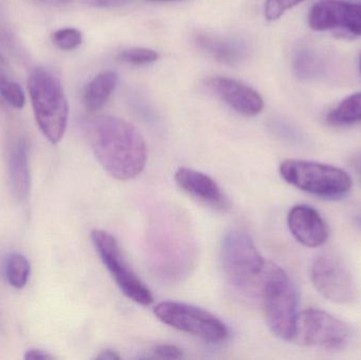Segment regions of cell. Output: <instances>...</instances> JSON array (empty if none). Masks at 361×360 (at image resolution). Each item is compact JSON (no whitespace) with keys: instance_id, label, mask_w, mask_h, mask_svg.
Instances as JSON below:
<instances>
[{"instance_id":"44dd1931","label":"cell","mask_w":361,"mask_h":360,"mask_svg":"<svg viewBox=\"0 0 361 360\" xmlns=\"http://www.w3.org/2000/svg\"><path fill=\"white\" fill-rule=\"evenodd\" d=\"M118 59L130 65L145 66L158 61L159 53L152 49L130 48L121 51Z\"/></svg>"},{"instance_id":"3957f363","label":"cell","mask_w":361,"mask_h":360,"mask_svg":"<svg viewBox=\"0 0 361 360\" xmlns=\"http://www.w3.org/2000/svg\"><path fill=\"white\" fill-rule=\"evenodd\" d=\"M261 295L271 332L280 340H294L299 315L296 289L288 275L271 262L265 266Z\"/></svg>"},{"instance_id":"603a6c76","label":"cell","mask_w":361,"mask_h":360,"mask_svg":"<svg viewBox=\"0 0 361 360\" xmlns=\"http://www.w3.org/2000/svg\"><path fill=\"white\" fill-rule=\"evenodd\" d=\"M305 0H267L265 2V17L267 20L279 19L286 11L294 8Z\"/></svg>"},{"instance_id":"ffe728a7","label":"cell","mask_w":361,"mask_h":360,"mask_svg":"<svg viewBox=\"0 0 361 360\" xmlns=\"http://www.w3.org/2000/svg\"><path fill=\"white\" fill-rule=\"evenodd\" d=\"M0 97L11 107L23 109L25 104V91L18 82L0 73Z\"/></svg>"},{"instance_id":"6da1fadb","label":"cell","mask_w":361,"mask_h":360,"mask_svg":"<svg viewBox=\"0 0 361 360\" xmlns=\"http://www.w3.org/2000/svg\"><path fill=\"white\" fill-rule=\"evenodd\" d=\"M87 131L95 158L110 175L128 181L141 175L148 149L133 125L116 116H99L89 123Z\"/></svg>"},{"instance_id":"5bb4252c","label":"cell","mask_w":361,"mask_h":360,"mask_svg":"<svg viewBox=\"0 0 361 360\" xmlns=\"http://www.w3.org/2000/svg\"><path fill=\"white\" fill-rule=\"evenodd\" d=\"M8 181L15 199L25 202L31 192V171H30L29 143L27 139H17L8 152Z\"/></svg>"},{"instance_id":"5b68a950","label":"cell","mask_w":361,"mask_h":360,"mask_svg":"<svg viewBox=\"0 0 361 360\" xmlns=\"http://www.w3.org/2000/svg\"><path fill=\"white\" fill-rule=\"evenodd\" d=\"M279 171L284 181L294 187L328 200L343 198L353 184L343 169L311 161L286 160Z\"/></svg>"},{"instance_id":"277c9868","label":"cell","mask_w":361,"mask_h":360,"mask_svg":"<svg viewBox=\"0 0 361 360\" xmlns=\"http://www.w3.org/2000/svg\"><path fill=\"white\" fill-rule=\"evenodd\" d=\"M221 262L231 287L243 293L261 289L267 263L247 234L231 230L225 235L221 245Z\"/></svg>"},{"instance_id":"9a60e30c","label":"cell","mask_w":361,"mask_h":360,"mask_svg":"<svg viewBox=\"0 0 361 360\" xmlns=\"http://www.w3.org/2000/svg\"><path fill=\"white\" fill-rule=\"evenodd\" d=\"M197 48L207 56L224 65H239L246 57L247 49L243 42L208 33L195 36Z\"/></svg>"},{"instance_id":"52a82bcc","label":"cell","mask_w":361,"mask_h":360,"mask_svg":"<svg viewBox=\"0 0 361 360\" xmlns=\"http://www.w3.org/2000/svg\"><path fill=\"white\" fill-rule=\"evenodd\" d=\"M93 245L121 291L129 299L141 306H149L154 302L147 285L133 272L124 257L118 241L105 230H95L91 232Z\"/></svg>"},{"instance_id":"7a4b0ae2","label":"cell","mask_w":361,"mask_h":360,"mask_svg":"<svg viewBox=\"0 0 361 360\" xmlns=\"http://www.w3.org/2000/svg\"><path fill=\"white\" fill-rule=\"evenodd\" d=\"M27 85L40 131L50 143L59 144L69 118V104L61 80L49 70L36 68L30 73Z\"/></svg>"},{"instance_id":"4dcf8cb0","label":"cell","mask_w":361,"mask_h":360,"mask_svg":"<svg viewBox=\"0 0 361 360\" xmlns=\"http://www.w3.org/2000/svg\"><path fill=\"white\" fill-rule=\"evenodd\" d=\"M4 65H6V59H4V57L0 54V67Z\"/></svg>"},{"instance_id":"484cf974","label":"cell","mask_w":361,"mask_h":360,"mask_svg":"<svg viewBox=\"0 0 361 360\" xmlns=\"http://www.w3.org/2000/svg\"><path fill=\"white\" fill-rule=\"evenodd\" d=\"M23 357L27 360H50L55 359L50 353L46 352V351L38 350V349H31V350L27 351Z\"/></svg>"},{"instance_id":"9c48e42d","label":"cell","mask_w":361,"mask_h":360,"mask_svg":"<svg viewBox=\"0 0 361 360\" xmlns=\"http://www.w3.org/2000/svg\"><path fill=\"white\" fill-rule=\"evenodd\" d=\"M314 287L326 299L339 304L353 302L357 295L351 271L343 259L333 253L316 256L311 268Z\"/></svg>"},{"instance_id":"8992f818","label":"cell","mask_w":361,"mask_h":360,"mask_svg":"<svg viewBox=\"0 0 361 360\" xmlns=\"http://www.w3.org/2000/svg\"><path fill=\"white\" fill-rule=\"evenodd\" d=\"M154 314L165 325L212 345L222 344L229 336L228 328L218 317L190 304L161 302Z\"/></svg>"},{"instance_id":"4fadbf2b","label":"cell","mask_w":361,"mask_h":360,"mask_svg":"<svg viewBox=\"0 0 361 360\" xmlns=\"http://www.w3.org/2000/svg\"><path fill=\"white\" fill-rule=\"evenodd\" d=\"M175 179L185 192L197 200L212 206L224 207L226 205L222 190L209 175L195 169L180 167L176 173Z\"/></svg>"},{"instance_id":"e0dca14e","label":"cell","mask_w":361,"mask_h":360,"mask_svg":"<svg viewBox=\"0 0 361 360\" xmlns=\"http://www.w3.org/2000/svg\"><path fill=\"white\" fill-rule=\"evenodd\" d=\"M326 120L332 126H349L361 123V92L343 99L328 114Z\"/></svg>"},{"instance_id":"ac0fdd59","label":"cell","mask_w":361,"mask_h":360,"mask_svg":"<svg viewBox=\"0 0 361 360\" xmlns=\"http://www.w3.org/2000/svg\"><path fill=\"white\" fill-rule=\"evenodd\" d=\"M31 266L29 260L21 254L8 256L6 263V277L8 285L14 289H23L29 281Z\"/></svg>"},{"instance_id":"f1b7e54d","label":"cell","mask_w":361,"mask_h":360,"mask_svg":"<svg viewBox=\"0 0 361 360\" xmlns=\"http://www.w3.org/2000/svg\"><path fill=\"white\" fill-rule=\"evenodd\" d=\"M37 1L42 2V4H48V6H63V4L69 2L70 0H37Z\"/></svg>"},{"instance_id":"7402d4cb","label":"cell","mask_w":361,"mask_h":360,"mask_svg":"<svg viewBox=\"0 0 361 360\" xmlns=\"http://www.w3.org/2000/svg\"><path fill=\"white\" fill-rule=\"evenodd\" d=\"M52 42L63 51H72L82 44V32L75 27H63L52 34Z\"/></svg>"},{"instance_id":"2e32d148","label":"cell","mask_w":361,"mask_h":360,"mask_svg":"<svg viewBox=\"0 0 361 360\" xmlns=\"http://www.w3.org/2000/svg\"><path fill=\"white\" fill-rule=\"evenodd\" d=\"M118 80V74L110 70L97 74L82 93V104L86 109L91 112L101 110L116 90Z\"/></svg>"},{"instance_id":"4316f807","label":"cell","mask_w":361,"mask_h":360,"mask_svg":"<svg viewBox=\"0 0 361 360\" xmlns=\"http://www.w3.org/2000/svg\"><path fill=\"white\" fill-rule=\"evenodd\" d=\"M121 356L116 352V351L110 350V349H107V350L102 351L99 355L97 356V359L102 360H116L120 359Z\"/></svg>"},{"instance_id":"ba28073f","label":"cell","mask_w":361,"mask_h":360,"mask_svg":"<svg viewBox=\"0 0 361 360\" xmlns=\"http://www.w3.org/2000/svg\"><path fill=\"white\" fill-rule=\"evenodd\" d=\"M351 338V328L326 311L311 308L298 315L294 340L302 346L338 351L345 349Z\"/></svg>"},{"instance_id":"1f68e13d","label":"cell","mask_w":361,"mask_h":360,"mask_svg":"<svg viewBox=\"0 0 361 360\" xmlns=\"http://www.w3.org/2000/svg\"><path fill=\"white\" fill-rule=\"evenodd\" d=\"M152 1H178V0H152Z\"/></svg>"},{"instance_id":"d6986e66","label":"cell","mask_w":361,"mask_h":360,"mask_svg":"<svg viewBox=\"0 0 361 360\" xmlns=\"http://www.w3.org/2000/svg\"><path fill=\"white\" fill-rule=\"evenodd\" d=\"M293 68L298 77H313L319 71V61L311 49L300 48L295 53Z\"/></svg>"},{"instance_id":"8fae6325","label":"cell","mask_w":361,"mask_h":360,"mask_svg":"<svg viewBox=\"0 0 361 360\" xmlns=\"http://www.w3.org/2000/svg\"><path fill=\"white\" fill-rule=\"evenodd\" d=\"M207 86L229 107L242 116H258L264 107V101L256 90L233 78L214 76L207 80Z\"/></svg>"},{"instance_id":"7c38bea8","label":"cell","mask_w":361,"mask_h":360,"mask_svg":"<svg viewBox=\"0 0 361 360\" xmlns=\"http://www.w3.org/2000/svg\"><path fill=\"white\" fill-rule=\"evenodd\" d=\"M288 224L294 238L311 249L324 245L330 235L324 218L310 205H295L288 213Z\"/></svg>"},{"instance_id":"d6a6232c","label":"cell","mask_w":361,"mask_h":360,"mask_svg":"<svg viewBox=\"0 0 361 360\" xmlns=\"http://www.w3.org/2000/svg\"><path fill=\"white\" fill-rule=\"evenodd\" d=\"M360 73H361V55H360Z\"/></svg>"},{"instance_id":"f546056e","label":"cell","mask_w":361,"mask_h":360,"mask_svg":"<svg viewBox=\"0 0 361 360\" xmlns=\"http://www.w3.org/2000/svg\"><path fill=\"white\" fill-rule=\"evenodd\" d=\"M355 224L357 225L358 228H360L361 230V213H358V215L355 216Z\"/></svg>"},{"instance_id":"d4e9b609","label":"cell","mask_w":361,"mask_h":360,"mask_svg":"<svg viewBox=\"0 0 361 360\" xmlns=\"http://www.w3.org/2000/svg\"><path fill=\"white\" fill-rule=\"evenodd\" d=\"M131 0H82L84 4H88L93 8H120V6H126Z\"/></svg>"},{"instance_id":"30bf717a","label":"cell","mask_w":361,"mask_h":360,"mask_svg":"<svg viewBox=\"0 0 361 360\" xmlns=\"http://www.w3.org/2000/svg\"><path fill=\"white\" fill-rule=\"evenodd\" d=\"M309 25L315 31L343 29L361 36V4L343 0H322L310 11Z\"/></svg>"},{"instance_id":"cb8c5ba5","label":"cell","mask_w":361,"mask_h":360,"mask_svg":"<svg viewBox=\"0 0 361 360\" xmlns=\"http://www.w3.org/2000/svg\"><path fill=\"white\" fill-rule=\"evenodd\" d=\"M152 357L164 359H180L184 356L182 349L173 345H159L152 350Z\"/></svg>"},{"instance_id":"83f0119b","label":"cell","mask_w":361,"mask_h":360,"mask_svg":"<svg viewBox=\"0 0 361 360\" xmlns=\"http://www.w3.org/2000/svg\"><path fill=\"white\" fill-rule=\"evenodd\" d=\"M351 166L361 182V154H356L352 158Z\"/></svg>"}]
</instances>
